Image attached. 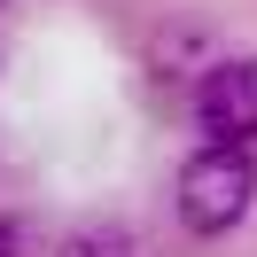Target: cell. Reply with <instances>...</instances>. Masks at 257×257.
Returning a JSON list of instances; mask_svg holds the SVG:
<instances>
[{"label": "cell", "instance_id": "obj_1", "mask_svg": "<svg viewBox=\"0 0 257 257\" xmlns=\"http://www.w3.org/2000/svg\"><path fill=\"white\" fill-rule=\"evenodd\" d=\"M257 203V164L249 148H195L187 164H179V187H172V210L187 234H234L241 218H249Z\"/></svg>", "mask_w": 257, "mask_h": 257}, {"label": "cell", "instance_id": "obj_2", "mask_svg": "<svg viewBox=\"0 0 257 257\" xmlns=\"http://www.w3.org/2000/svg\"><path fill=\"white\" fill-rule=\"evenodd\" d=\"M195 125L210 148H249L257 141V55H210L195 78Z\"/></svg>", "mask_w": 257, "mask_h": 257}, {"label": "cell", "instance_id": "obj_3", "mask_svg": "<svg viewBox=\"0 0 257 257\" xmlns=\"http://www.w3.org/2000/svg\"><path fill=\"white\" fill-rule=\"evenodd\" d=\"M55 257H141V234L125 218H86V226H70L55 241Z\"/></svg>", "mask_w": 257, "mask_h": 257}, {"label": "cell", "instance_id": "obj_4", "mask_svg": "<svg viewBox=\"0 0 257 257\" xmlns=\"http://www.w3.org/2000/svg\"><path fill=\"white\" fill-rule=\"evenodd\" d=\"M24 249V234H16V218H0V257H16Z\"/></svg>", "mask_w": 257, "mask_h": 257}]
</instances>
